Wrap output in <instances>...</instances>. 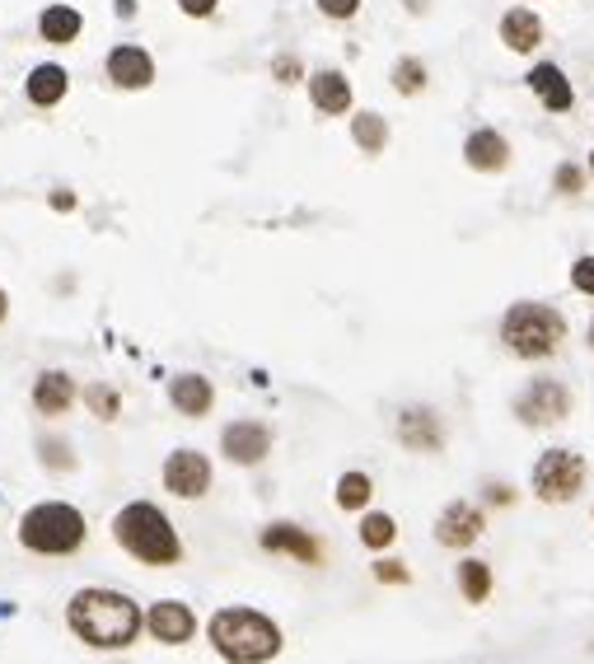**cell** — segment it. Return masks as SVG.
Segmentation results:
<instances>
[{
  "instance_id": "cell-42",
  "label": "cell",
  "mask_w": 594,
  "mask_h": 664,
  "mask_svg": "<svg viewBox=\"0 0 594 664\" xmlns=\"http://www.w3.org/2000/svg\"><path fill=\"white\" fill-rule=\"evenodd\" d=\"M590 173H594V150H590Z\"/></svg>"
},
{
  "instance_id": "cell-21",
  "label": "cell",
  "mask_w": 594,
  "mask_h": 664,
  "mask_svg": "<svg viewBox=\"0 0 594 664\" xmlns=\"http://www.w3.org/2000/svg\"><path fill=\"white\" fill-rule=\"evenodd\" d=\"M66 90H71V76H66V66H57V61L33 66L28 84H24V94H28L33 108H57V103L66 99Z\"/></svg>"
},
{
  "instance_id": "cell-29",
  "label": "cell",
  "mask_w": 594,
  "mask_h": 664,
  "mask_svg": "<svg viewBox=\"0 0 594 664\" xmlns=\"http://www.w3.org/2000/svg\"><path fill=\"white\" fill-rule=\"evenodd\" d=\"M571 290L575 295H590L594 300V253H581L571 262Z\"/></svg>"
},
{
  "instance_id": "cell-1",
  "label": "cell",
  "mask_w": 594,
  "mask_h": 664,
  "mask_svg": "<svg viewBox=\"0 0 594 664\" xmlns=\"http://www.w3.org/2000/svg\"><path fill=\"white\" fill-rule=\"evenodd\" d=\"M66 627H71L76 641H84L90 651H127V645H136V637H141L146 614L132 594L90 585V589L71 594V604H66Z\"/></svg>"
},
{
  "instance_id": "cell-41",
  "label": "cell",
  "mask_w": 594,
  "mask_h": 664,
  "mask_svg": "<svg viewBox=\"0 0 594 664\" xmlns=\"http://www.w3.org/2000/svg\"><path fill=\"white\" fill-rule=\"evenodd\" d=\"M408 10H426V0H412V5Z\"/></svg>"
},
{
  "instance_id": "cell-15",
  "label": "cell",
  "mask_w": 594,
  "mask_h": 664,
  "mask_svg": "<svg viewBox=\"0 0 594 664\" xmlns=\"http://www.w3.org/2000/svg\"><path fill=\"white\" fill-rule=\"evenodd\" d=\"M464 164L473 169V173H501L505 164H511V141H505L496 127L468 131V141H464Z\"/></svg>"
},
{
  "instance_id": "cell-10",
  "label": "cell",
  "mask_w": 594,
  "mask_h": 664,
  "mask_svg": "<svg viewBox=\"0 0 594 664\" xmlns=\"http://www.w3.org/2000/svg\"><path fill=\"white\" fill-rule=\"evenodd\" d=\"M258 543H262V552L295 557V562H300V566H319V562H323L319 538H313L309 529H300V524H290V519H276V524H267V529L258 534Z\"/></svg>"
},
{
  "instance_id": "cell-3",
  "label": "cell",
  "mask_w": 594,
  "mask_h": 664,
  "mask_svg": "<svg viewBox=\"0 0 594 664\" xmlns=\"http://www.w3.org/2000/svg\"><path fill=\"white\" fill-rule=\"evenodd\" d=\"M206 641L225 664H267L282 655V627L258 608H220L206 622Z\"/></svg>"
},
{
  "instance_id": "cell-20",
  "label": "cell",
  "mask_w": 594,
  "mask_h": 664,
  "mask_svg": "<svg viewBox=\"0 0 594 664\" xmlns=\"http://www.w3.org/2000/svg\"><path fill=\"white\" fill-rule=\"evenodd\" d=\"M501 43L511 51H519V57H529V51H538V43H544V20L524 5L505 10L501 14Z\"/></svg>"
},
{
  "instance_id": "cell-8",
  "label": "cell",
  "mask_w": 594,
  "mask_h": 664,
  "mask_svg": "<svg viewBox=\"0 0 594 664\" xmlns=\"http://www.w3.org/2000/svg\"><path fill=\"white\" fill-rule=\"evenodd\" d=\"M164 492L169 496H179V501H202L206 492H212V459H206L202 449H173L169 459H164Z\"/></svg>"
},
{
  "instance_id": "cell-24",
  "label": "cell",
  "mask_w": 594,
  "mask_h": 664,
  "mask_svg": "<svg viewBox=\"0 0 594 664\" xmlns=\"http://www.w3.org/2000/svg\"><path fill=\"white\" fill-rule=\"evenodd\" d=\"M352 141L365 154H384V146H389V122H384L379 113H356L352 117Z\"/></svg>"
},
{
  "instance_id": "cell-4",
  "label": "cell",
  "mask_w": 594,
  "mask_h": 664,
  "mask_svg": "<svg viewBox=\"0 0 594 664\" xmlns=\"http://www.w3.org/2000/svg\"><path fill=\"white\" fill-rule=\"evenodd\" d=\"M501 342L515 360H548L567 342V313L544 300H515L501 313Z\"/></svg>"
},
{
  "instance_id": "cell-7",
  "label": "cell",
  "mask_w": 594,
  "mask_h": 664,
  "mask_svg": "<svg viewBox=\"0 0 594 664\" xmlns=\"http://www.w3.org/2000/svg\"><path fill=\"white\" fill-rule=\"evenodd\" d=\"M575 408V398L562 379H529L524 383V393L515 398V416L524 426L544 431V426H562Z\"/></svg>"
},
{
  "instance_id": "cell-14",
  "label": "cell",
  "mask_w": 594,
  "mask_h": 664,
  "mask_svg": "<svg viewBox=\"0 0 594 664\" xmlns=\"http://www.w3.org/2000/svg\"><path fill=\"white\" fill-rule=\"evenodd\" d=\"M146 627H150L155 641H164V645H187L192 637H197V614H192L183 599H160V604H150Z\"/></svg>"
},
{
  "instance_id": "cell-36",
  "label": "cell",
  "mask_w": 594,
  "mask_h": 664,
  "mask_svg": "<svg viewBox=\"0 0 594 664\" xmlns=\"http://www.w3.org/2000/svg\"><path fill=\"white\" fill-rule=\"evenodd\" d=\"M482 492H487V505H511L515 501V486L511 482H487Z\"/></svg>"
},
{
  "instance_id": "cell-23",
  "label": "cell",
  "mask_w": 594,
  "mask_h": 664,
  "mask_svg": "<svg viewBox=\"0 0 594 664\" xmlns=\"http://www.w3.org/2000/svg\"><path fill=\"white\" fill-rule=\"evenodd\" d=\"M459 594H464V604H487L492 599V589H496V575H492V566L482 562V557H464L459 562Z\"/></svg>"
},
{
  "instance_id": "cell-6",
  "label": "cell",
  "mask_w": 594,
  "mask_h": 664,
  "mask_svg": "<svg viewBox=\"0 0 594 664\" xmlns=\"http://www.w3.org/2000/svg\"><path fill=\"white\" fill-rule=\"evenodd\" d=\"M585 482H590V463H585V454H575V449H544L538 454V463H534V473H529V486H534V496L544 501V505H567L585 492Z\"/></svg>"
},
{
  "instance_id": "cell-28",
  "label": "cell",
  "mask_w": 594,
  "mask_h": 664,
  "mask_svg": "<svg viewBox=\"0 0 594 664\" xmlns=\"http://www.w3.org/2000/svg\"><path fill=\"white\" fill-rule=\"evenodd\" d=\"M84 408H94L99 422H113L122 412V398H117L113 383H90V389H84Z\"/></svg>"
},
{
  "instance_id": "cell-30",
  "label": "cell",
  "mask_w": 594,
  "mask_h": 664,
  "mask_svg": "<svg viewBox=\"0 0 594 664\" xmlns=\"http://www.w3.org/2000/svg\"><path fill=\"white\" fill-rule=\"evenodd\" d=\"M375 581L379 585H408L412 571H408V562H398V557H379V562H375Z\"/></svg>"
},
{
  "instance_id": "cell-11",
  "label": "cell",
  "mask_w": 594,
  "mask_h": 664,
  "mask_svg": "<svg viewBox=\"0 0 594 664\" xmlns=\"http://www.w3.org/2000/svg\"><path fill=\"white\" fill-rule=\"evenodd\" d=\"M220 454L239 468H258L272 454V431L262 422H230L220 431Z\"/></svg>"
},
{
  "instance_id": "cell-39",
  "label": "cell",
  "mask_w": 594,
  "mask_h": 664,
  "mask_svg": "<svg viewBox=\"0 0 594 664\" xmlns=\"http://www.w3.org/2000/svg\"><path fill=\"white\" fill-rule=\"evenodd\" d=\"M5 319H10V295L0 290V323H5Z\"/></svg>"
},
{
  "instance_id": "cell-26",
  "label": "cell",
  "mask_w": 594,
  "mask_h": 664,
  "mask_svg": "<svg viewBox=\"0 0 594 664\" xmlns=\"http://www.w3.org/2000/svg\"><path fill=\"white\" fill-rule=\"evenodd\" d=\"M389 80H393V90L403 94V99H416V94L426 90V61L422 57H398Z\"/></svg>"
},
{
  "instance_id": "cell-19",
  "label": "cell",
  "mask_w": 594,
  "mask_h": 664,
  "mask_svg": "<svg viewBox=\"0 0 594 664\" xmlns=\"http://www.w3.org/2000/svg\"><path fill=\"white\" fill-rule=\"evenodd\" d=\"M309 103H313V108H319L323 117L352 113V80H346L342 71H333V66H323V71L309 76Z\"/></svg>"
},
{
  "instance_id": "cell-16",
  "label": "cell",
  "mask_w": 594,
  "mask_h": 664,
  "mask_svg": "<svg viewBox=\"0 0 594 664\" xmlns=\"http://www.w3.org/2000/svg\"><path fill=\"white\" fill-rule=\"evenodd\" d=\"M76 398H80V389L66 370H43L38 379H33V408H38V416H47V422L71 412Z\"/></svg>"
},
{
  "instance_id": "cell-9",
  "label": "cell",
  "mask_w": 594,
  "mask_h": 664,
  "mask_svg": "<svg viewBox=\"0 0 594 664\" xmlns=\"http://www.w3.org/2000/svg\"><path fill=\"white\" fill-rule=\"evenodd\" d=\"M487 534V515L473 501H449L441 515H435V543L449 552H468Z\"/></svg>"
},
{
  "instance_id": "cell-27",
  "label": "cell",
  "mask_w": 594,
  "mask_h": 664,
  "mask_svg": "<svg viewBox=\"0 0 594 664\" xmlns=\"http://www.w3.org/2000/svg\"><path fill=\"white\" fill-rule=\"evenodd\" d=\"M393 538H398V519L393 515H384V511H370L361 519V543L370 548V552H384V548H393Z\"/></svg>"
},
{
  "instance_id": "cell-2",
  "label": "cell",
  "mask_w": 594,
  "mask_h": 664,
  "mask_svg": "<svg viewBox=\"0 0 594 664\" xmlns=\"http://www.w3.org/2000/svg\"><path fill=\"white\" fill-rule=\"evenodd\" d=\"M113 543L136 557L141 566H179L183 562V538L173 519L150 501H132L113 515Z\"/></svg>"
},
{
  "instance_id": "cell-5",
  "label": "cell",
  "mask_w": 594,
  "mask_h": 664,
  "mask_svg": "<svg viewBox=\"0 0 594 664\" xmlns=\"http://www.w3.org/2000/svg\"><path fill=\"white\" fill-rule=\"evenodd\" d=\"M84 515L71 501H38L20 515V543L38 557H71L84 548Z\"/></svg>"
},
{
  "instance_id": "cell-40",
  "label": "cell",
  "mask_w": 594,
  "mask_h": 664,
  "mask_svg": "<svg viewBox=\"0 0 594 664\" xmlns=\"http://www.w3.org/2000/svg\"><path fill=\"white\" fill-rule=\"evenodd\" d=\"M585 342H590V352H594V319H590V332H585Z\"/></svg>"
},
{
  "instance_id": "cell-22",
  "label": "cell",
  "mask_w": 594,
  "mask_h": 664,
  "mask_svg": "<svg viewBox=\"0 0 594 664\" xmlns=\"http://www.w3.org/2000/svg\"><path fill=\"white\" fill-rule=\"evenodd\" d=\"M80 28H84V14L76 5H47L38 14V33H43V43H52V47H71L80 38Z\"/></svg>"
},
{
  "instance_id": "cell-18",
  "label": "cell",
  "mask_w": 594,
  "mask_h": 664,
  "mask_svg": "<svg viewBox=\"0 0 594 664\" xmlns=\"http://www.w3.org/2000/svg\"><path fill=\"white\" fill-rule=\"evenodd\" d=\"M169 403H173V412L202 422V416L216 408V383L206 375H173L169 379Z\"/></svg>"
},
{
  "instance_id": "cell-37",
  "label": "cell",
  "mask_w": 594,
  "mask_h": 664,
  "mask_svg": "<svg viewBox=\"0 0 594 664\" xmlns=\"http://www.w3.org/2000/svg\"><path fill=\"white\" fill-rule=\"evenodd\" d=\"M52 206H57V211H71L76 197H71V192H57V197H52Z\"/></svg>"
},
{
  "instance_id": "cell-31",
  "label": "cell",
  "mask_w": 594,
  "mask_h": 664,
  "mask_svg": "<svg viewBox=\"0 0 594 664\" xmlns=\"http://www.w3.org/2000/svg\"><path fill=\"white\" fill-rule=\"evenodd\" d=\"M552 187H557V192H567V197H575V192H585V169H581V164H557Z\"/></svg>"
},
{
  "instance_id": "cell-34",
  "label": "cell",
  "mask_w": 594,
  "mask_h": 664,
  "mask_svg": "<svg viewBox=\"0 0 594 664\" xmlns=\"http://www.w3.org/2000/svg\"><path fill=\"white\" fill-rule=\"evenodd\" d=\"M272 80L295 84V80H309V76L300 71V61H295V57H276V61H272Z\"/></svg>"
},
{
  "instance_id": "cell-38",
  "label": "cell",
  "mask_w": 594,
  "mask_h": 664,
  "mask_svg": "<svg viewBox=\"0 0 594 664\" xmlns=\"http://www.w3.org/2000/svg\"><path fill=\"white\" fill-rule=\"evenodd\" d=\"M113 5H117L122 20H132V14H136V0H113Z\"/></svg>"
},
{
  "instance_id": "cell-12",
  "label": "cell",
  "mask_w": 594,
  "mask_h": 664,
  "mask_svg": "<svg viewBox=\"0 0 594 664\" xmlns=\"http://www.w3.org/2000/svg\"><path fill=\"white\" fill-rule=\"evenodd\" d=\"M103 71H108V80L117 84V90H150L155 84V57L136 43H122L103 57Z\"/></svg>"
},
{
  "instance_id": "cell-32",
  "label": "cell",
  "mask_w": 594,
  "mask_h": 664,
  "mask_svg": "<svg viewBox=\"0 0 594 664\" xmlns=\"http://www.w3.org/2000/svg\"><path fill=\"white\" fill-rule=\"evenodd\" d=\"M323 20H356L361 14V0H313Z\"/></svg>"
},
{
  "instance_id": "cell-25",
  "label": "cell",
  "mask_w": 594,
  "mask_h": 664,
  "mask_svg": "<svg viewBox=\"0 0 594 664\" xmlns=\"http://www.w3.org/2000/svg\"><path fill=\"white\" fill-rule=\"evenodd\" d=\"M370 496H375L370 473H356V468H352V473L338 478V511H365Z\"/></svg>"
},
{
  "instance_id": "cell-13",
  "label": "cell",
  "mask_w": 594,
  "mask_h": 664,
  "mask_svg": "<svg viewBox=\"0 0 594 664\" xmlns=\"http://www.w3.org/2000/svg\"><path fill=\"white\" fill-rule=\"evenodd\" d=\"M398 440L412 454H441L445 449V422L435 408H403L398 412Z\"/></svg>"
},
{
  "instance_id": "cell-33",
  "label": "cell",
  "mask_w": 594,
  "mask_h": 664,
  "mask_svg": "<svg viewBox=\"0 0 594 664\" xmlns=\"http://www.w3.org/2000/svg\"><path fill=\"white\" fill-rule=\"evenodd\" d=\"M43 463H52V468H61V473H66V468H71L76 459H71V445H66V440H43Z\"/></svg>"
},
{
  "instance_id": "cell-17",
  "label": "cell",
  "mask_w": 594,
  "mask_h": 664,
  "mask_svg": "<svg viewBox=\"0 0 594 664\" xmlns=\"http://www.w3.org/2000/svg\"><path fill=\"white\" fill-rule=\"evenodd\" d=\"M529 90H534V99L544 103L548 113H571V103H575V90H571V80H567V71L557 61H538L529 76Z\"/></svg>"
},
{
  "instance_id": "cell-35",
  "label": "cell",
  "mask_w": 594,
  "mask_h": 664,
  "mask_svg": "<svg viewBox=\"0 0 594 664\" xmlns=\"http://www.w3.org/2000/svg\"><path fill=\"white\" fill-rule=\"evenodd\" d=\"M220 0H179V10L187 14V20H212Z\"/></svg>"
}]
</instances>
